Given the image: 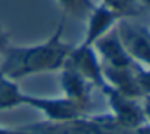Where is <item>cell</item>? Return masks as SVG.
I'll use <instances>...</instances> for the list:
<instances>
[{"mask_svg": "<svg viewBox=\"0 0 150 134\" xmlns=\"http://www.w3.org/2000/svg\"><path fill=\"white\" fill-rule=\"evenodd\" d=\"M65 21H60L49 39L31 45H8L2 53L0 71L20 81L36 74L60 73L74 44L63 39Z\"/></svg>", "mask_w": 150, "mask_h": 134, "instance_id": "obj_1", "label": "cell"}, {"mask_svg": "<svg viewBox=\"0 0 150 134\" xmlns=\"http://www.w3.org/2000/svg\"><path fill=\"white\" fill-rule=\"evenodd\" d=\"M65 65L71 66L74 71H78L97 91L103 92L108 87L103 76V66H102L100 57L94 45H87L82 42L78 45H73Z\"/></svg>", "mask_w": 150, "mask_h": 134, "instance_id": "obj_2", "label": "cell"}, {"mask_svg": "<svg viewBox=\"0 0 150 134\" xmlns=\"http://www.w3.org/2000/svg\"><path fill=\"white\" fill-rule=\"evenodd\" d=\"M24 105L36 108L39 113H42L44 120L47 121H71L91 115L76 102L63 95L62 97H40V95L26 94Z\"/></svg>", "mask_w": 150, "mask_h": 134, "instance_id": "obj_3", "label": "cell"}, {"mask_svg": "<svg viewBox=\"0 0 150 134\" xmlns=\"http://www.w3.org/2000/svg\"><path fill=\"white\" fill-rule=\"evenodd\" d=\"M102 94L108 100L110 115L121 126L127 128V129H137V128H140L142 124L147 123L142 100L123 95L120 92L113 91L111 87H107Z\"/></svg>", "mask_w": 150, "mask_h": 134, "instance_id": "obj_4", "label": "cell"}, {"mask_svg": "<svg viewBox=\"0 0 150 134\" xmlns=\"http://www.w3.org/2000/svg\"><path fill=\"white\" fill-rule=\"evenodd\" d=\"M116 33L129 55L144 68H150V29L132 20H121Z\"/></svg>", "mask_w": 150, "mask_h": 134, "instance_id": "obj_5", "label": "cell"}, {"mask_svg": "<svg viewBox=\"0 0 150 134\" xmlns=\"http://www.w3.org/2000/svg\"><path fill=\"white\" fill-rule=\"evenodd\" d=\"M24 134H100V128L91 115L71 121H37L20 126Z\"/></svg>", "mask_w": 150, "mask_h": 134, "instance_id": "obj_6", "label": "cell"}, {"mask_svg": "<svg viewBox=\"0 0 150 134\" xmlns=\"http://www.w3.org/2000/svg\"><path fill=\"white\" fill-rule=\"evenodd\" d=\"M98 57H100L102 66L107 68H134L139 63L129 55L127 49L121 42L120 36L116 33V28L105 34L102 39L94 44Z\"/></svg>", "mask_w": 150, "mask_h": 134, "instance_id": "obj_7", "label": "cell"}, {"mask_svg": "<svg viewBox=\"0 0 150 134\" xmlns=\"http://www.w3.org/2000/svg\"><path fill=\"white\" fill-rule=\"evenodd\" d=\"M60 86H62L63 97L76 102L87 113H91V110H92V91H94L91 82L86 81L71 66L63 65V68L60 69Z\"/></svg>", "mask_w": 150, "mask_h": 134, "instance_id": "obj_8", "label": "cell"}, {"mask_svg": "<svg viewBox=\"0 0 150 134\" xmlns=\"http://www.w3.org/2000/svg\"><path fill=\"white\" fill-rule=\"evenodd\" d=\"M120 16L116 13L107 8L105 5L98 4L94 7V10L87 15L86 18V34L82 44H87V45H94L98 39L108 34L111 29H115L118 24Z\"/></svg>", "mask_w": 150, "mask_h": 134, "instance_id": "obj_9", "label": "cell"}, {"mask_svg": "<svg viewBox=\"0 0 150 134\" xmlns=\"http://www.w3.org/2000/svg\"><path fill=\"white\" fill-rule=\"evenodd\" d=\"M26 92L21 91L15 79L0 71V111H10L24 105Z\"/></svg>", "mask_w": 150, "mask_h": 134, "instance_id": "obj_10", "label": "cell"}, {"mask_svg": "<svg viewBox=\"0 0 150 134\" xmlns=\"http://www.w3.org/2000/svg\"><path fill=\"white\" fill-rule=\"evenodd\" d=\"M100 4L116 13L120 20H132L147 10L140 0H100Z\"/></svg>", "mask_w": 150, "mask_h": 134, "instance_id": "obj_11", "label": "cell"}, {"mask_svg": "<svg viewBox=\"0 0 150 134\" xmlns=\"http://www.w3.org/2000/svg\"><path fill=\"white\" fill-rule=\"evenodd\" d=\"M55 2L66 16L76 18V20H86L95 7L92 0H55Z\"/></svg>", "mask_w": 150, "mask_h": 134, "instance_id": "obj_12", "label": "cell"}, {"mask_svg": "<svg viewBox=\"0 0 150 134\" xmlns=\"http://www.w3.org/2000/svg\"><path fill=\"white\" fill-rule=\"evenodd\" d=\"M10 45V36H8V33L4 29V28L0 26V55L5 52V49Z\"/></svg>", "mask_w": 150, "mask_h": 134, "instance_id": "obj_13", "label": "cell"}, {"mask_svg": "<svg viewBox=\"0 0 150 134\" xmlns=\"http://www.w3.org/2000/svg\"><path fill=\"white\" fill-rule=\"evenodd\" d=\"M0 134H24L20 126L18 128H8V126H0Z\"/></svg>", "mask_w": 150, "mask_h": 134, "instance_id": "obj_14", "label": "cell"}, {"mask_svg": "<svg viewBox=\"0 0 150 134\" xmlns=\"http://www.w3.org/2000/svg\"><path fill=\"white\" fill-rule=\"evenodd\" d=\"M134 134H150V123H145L140 128H137V129L134 131Z\"/></svg>", "mask_w": 150, "mask_h": 134, "instance_id": "obj_15", "label": "cell"}, {"mask_svg": "<svg viewBox=\"0 0 150 134\" xmlns=\"http://www.w3.org/2000/svg\"><path fill=\"white\" fill-rule=\"evenodd\" d=\"M140 2L145 5V8H149V10H150V0H140Z\"/></svg>", "mask_w": 150, "mask_h": 134, "instance_id": "obj_16", "label": "cell"}]
</instances>
